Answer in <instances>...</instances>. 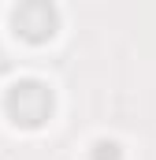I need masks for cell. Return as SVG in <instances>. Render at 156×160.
<instances>
[{"mask_svg": "<svg viewBox=\"0 0 156 160\" xmlns=\"http://www.w3.org/2000/svg\"><path fill=\"white\" fill-rule=\"evenodd\" d=\"M93 160H119V145L115 142H97L93 145Z\"/></svg>", "mask_w": 156, "mask_h": 160, "instance_id": "cell-3", "label": "cell"}, {"mask_svg": "<svg viewBox=\"0 0 156 160\" xmlns=\"http://www.w3.org/2000/svg\"><path fill=\"white\" fill-rule=\"evenodd\" d=\"M7 116L19 123V127H41V123L52 116V89L37 78L15 82L7 89Z\"/></svg>", "mask_w": 156, "mask_h": 160, "instance_id": "cell-1", "label": "cell"}, {"mask_svg": "<svg viewBox=\"0 0 156 160\" xmlns=\"http://www.w3.org/2000/svg\"><path fill=\"white\" fill-rule=\"evenodd\" d=\"M15 30H19V38L41 45L60 30V15L48 0H22L15 8Z\"/></svg>", "mask_w": 156, "mask_h": 160, "instance_id": "cell-2", "label": "cell"}]
</instances>
